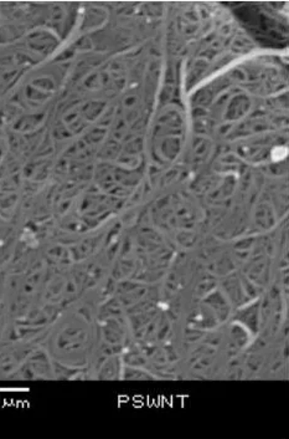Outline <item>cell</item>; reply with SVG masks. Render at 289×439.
<instances>
[{"label":"cell","instance_id":"cell-1","mask_svg":"<svg viewBox=\"0 0 289 439\" xmlns=\"http://www.w3.org/2000/svg\"><path fill=\"white\" fill-rule=\"evenodd\" d=\"M94 346L92 328L86 318H62L49 338V356L66 369H77L87 362Z\"/></svg>","mask_w":289,"mask_h":439},{"label":"cell","instance_id":"cell-2","mask_svg":"<svg viewBox=\"0 0 289 439\" xmlns=\"http://www.w3.org/2000/svg\"><path fill=\"white\" fill-rule=\"evenodd\" d=\"M55 376L51 359L45 352H35L26 360V364L18 371V377L24 379H45Z\"/></svg>","mask_w":289,"mask_h":439},{"label":"cell","instance_id":"cell-3","mask_svg":"<svg viewBox=\"0 0 289 439\" xmlns=\"http://www.w3.org/2000/svg\"><path fill=\"white\" fill-rule=\"evenodd\" d=\"M102 328H101V340L103 341L106 348L108 350H118L122 348L123 343H125V336L127 331L122 323V318H120V313H107L105 318L102 320Z\"/></svg>","mask_w":289,"mask_h":439},{"label":"cell","instance_id":"cell-4","mask_svg":"<svg viewBox=\"0 0 289 439\" xmlns=\"http://www.w3.org/2000/svg\"><path fill=\"white\" fill-rule=\"evenodd\" d=\"M239 311L234 316V323L244 326L251 335L259 333L261 320V305L259 300H254L237 309Z\"/></svg>","mask_w":289,"mask_h":439},{"label":"cell","instance_id":"cell-5","mask_svg":"<svg viewBox=\"0 0 289 439\" xmlns=\"http://www.w3.org/2000/svg\"><path fill=\"white\" fill-rule=\"evenodd\" d=\"M122 374L120 361L115 355H108V357L102 362L98 372V377L103 379H120Z\"/></svg>","mask_w":289,"mask_h":439},{"label":"cell","instance_id":"cell-6","mask_svg":"<svg viewBox=\"0 0 289 439\" xmlns=\"http://www.w3.org/2000/svg\"><path fill=\"white\" fill-rule=\"evenodd\" d=\"M120 377L125 379H155L154 374L150 372L149 369H144L143 366H130L125 365L122 367Z\"/></svg>","mask_w":289,"mask_h":439}]
</instances>
